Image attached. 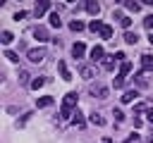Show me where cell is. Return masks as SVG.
I'll return each instance as SVG.
<instances>
[{
	"label": "cell",
	"instance_id": "d6986e66",
	"mask_svg": "<svg viewBox=\"0 0 153 143\" xmlns=\"http://www.w3.org/2000/svg\"><path fill=\"white\" fill-rule=\"evenodd\" d=\"M141 67H143V72L153 69V57L151 55H141Z\"/></svg>",
	"mask_w": 153,
	"mask_h": 143
},
{
	"label": "cell",
	"instance_id": "8fae6325",
	"mask_svg": "<svg viewBox=\"0 0 153 143\" xmlns=\"http://www.w3.org/2000/svg\"><path fill=\"white\" fill-rule=\"evenodd\" d=\"M84 7H86V12H88V14H93V17H96V14L100 12V5H98L96 0H88V2L84 5Z\"/></svg>",
	"mask_w": 153,
	"mask_h": 143
},
{
	"label": "cell",
	"instance_id": "f546056e",
	"mask_svg": "<svg viewBox=\"0 0 153 143\" xmlns=\"http://www.w3.org/2000/svg\"><path fill=\"white\" fill-rule=\"evenodd\" d=\"M143 26H146L148 31L153 29V14H148V17H143Z\"/></svg>",
	"mask_w": 153,
	"mask_h": 143
},
{
	"label": "cell",
	"instance_id": "83f0119b",
	"mask_svg": "<svg viewBox=\"0 0 153 143\" xmlns=\"http://www.w3.org/2000/svg\"><path fill=\"white\" fill-rule=\"evenodd\" d=\"M43 83H45V79H43V76H36V79L31 81V88H41Z\"/></svg>",
	"mask_w": 153,
	"mask_h": 143
},
{
	"label": "cell",
	"instance_id": "6da1fadb",
	"mask_svg": "<svg viewBox=\"0 0 153 143\" xmlns=\"http://www.w3.org/2000/svg\"><path fill=\"white\" fill-rule=\"evenodd\" d=\"M76 102H79V95H76L74 91H69V93L65 95V100H62L60 117H62V119H72V117H74V112H76Z\"/></svg>",
	"mask_w": 153,
	"mask_h": 143
},
{
	"label": "cell",
	"instance_id": "8d00e7d4",
	"mask_svg": "<svg viewBox=\"0 0 153 143\" xmlns=\"http://www.w3.org/2000/svg\"><path fill=\"white\" fill-rule=\"evenodd\" d=\"M148 41H151V43H153V31H151V33H148Z\"/></svg>",
	"mask_w": 153,
	"mask_h": 143
},
{
	"label": "cell",
	"instance_id": "9a60e30c",
	"mask_svg": "<svg viewBox=\"0 0 153 143\" xmlns=\"http://www.w3.org/2000/svg\"><path fill=\"white\" fill-rule=\"evenodd\" d=\"M134 81H136V86H146V83H148L146 72H143V69H141V72H136V74H134Z\"/></svg>",
	"mask_w": 153,
	"mask_h": 143
},
{
	"label": "cell",
	"instance_id": "3957f363",
	"mask_svg": "<svg viewBox=\"0 0 153 143\" xmlns=\"http://www.w3.org/2000/svg\"><path fill=\"white\" fill-rule=\"evenodd\" d=\"M88 91H91V95H93V98H100V100H103V98H108V86H103V83H98V81H96V83H91V88H88Z\"/></svg>",
	"mask_w": 153,
	"mask_h": 143
},
{
	"label": "cell",
	"instance_id": "2e32d148",
	"mask_svg": "<svg viewBox=\"0 0 153 143\" xmlns=\"http://www.w3.org/2000/svg\"><path fill=\"white\" fill-rule=\"evenodd\" d=\"M72 124H74V126H79V129H84V126H86V122H84V114H81L79 110L74 112V117H72Z\"/></svg>",
	"mask_w": 153,
	"mask_h": 143
},
{
	"label": "cell",
	"instance_id": "ffe728a7",
	"mask_svg": "<svg viewBox=\"0 0 153 143\" xmlns=\"http://www.w3.org/2000/svg\"><path fill=\"white\" fill-rule=\"evenodd\" d=\"M57 69H60V74H62V79H65V81H69V79H72V74H69V69H67V64H65L62 60L57 62Z\"/></svg>",
	"mask_w": 153,
	"mask_h": 143
},
{
	"label": "cell",
	"instance_id": "e0dca14e",
	"mask_svg": "<svg viewBox=\"0 0 153 143\" xmlns=\"http://www.w3.org/2000/svg\"><path fill=\"white\" fill-rule=\"evenodd\" d=\"M124 7H127L129 12H134V14H136V12L141 10V2H136V0H124Z\"/></svg>",
	"mask_w": 153,
	"mask_h": 143
},
{
	"label": "cell",
	"instance_id": "f1b7e54d",
	"mask_svg": "<svg viewBox=\"0 0 153 143\" xmlns=\"http://www.w3.org/2000/svg\"><path fill=\"white\" fill-rule=\"evenodd\" d=\"M120 24H122V26H124V31H129V26H131V19H129V17H127V14H124V17H122V19H120Z\"/></svg>",
	"mask_w": 153,
	"mask_h": 143
},
{
	"label": "cell",
	"instance_id": "e575fe53",
	"mask_svg": "<svg viewBox=\"0 0 153 143\" xmlns=\"http://www.w3.org/2000/svg\"><path fill=\"white\" fill-rule=\"evenodd\" d=\"M146 119L153 124V107H148V110H146Z\"/></svg>",
	"mask_w": 153,
	"mask_h": 143
},
{
	"label": "cell",
	"instance_id": "4dcf8cb0",
	"mask_svg": "<svg viewBox=\"0 0 153 143\" xmlns=\"http://www.w3.org/2000/svg\"><path fill=\"white\" fill-rule=\"evenodd\" d=\"M124 143H141V136H139V133H131V136H129Z\"/></svg>",
	"mask_w": 153,
	"mask_h": 143
},
{
	"label": "cell",
	"instance_id": "836d02e7",
	"mask_svg": "<svg viewBox=\"0 0 153 143\" xmlns=\"http://www.w3.org/2000/svg\"><path fill=\"white\" fill-rule=\"evenodd\" d=\"M122 83H124V76L117 74V79H115V88H122Z\"/></svg>",
	"mask_w": 153,
	"mask_h": 143
},
{
	"label": "cell",
	"instance_id": "30bf717a",
	"mask_svg": "<svg viewBox=\"0 0 153 143\" xmlns=\"http://www.w3.org/2000/svg\"><path fill=\"white\" fill-rule=\"evenodd\" d=\"M139 98V91L136 88H129V91H124V95H122V102H134Z\"/></svg>",
	"mask_w": 153,
	"mask_h": 143
},
{
	"label": "cell",
	"instance_id": "44dd1931",
	"mask_svg": "<svg viewBox=\"0 0 153 143\" xmlns=\"http://www.w3.org/2000/svg\"><path fill=\"white\" fill-rule=\"evenodd\" d=\"M50 105H53V98L50 95H43V98L36 100V107H50Z\"/></svg>",
	"mask_w": 153,
	"mask_h": 143
},
{
	"label": "cell",
	"instance_id": "d4e9b609",
	"mask_svg": "<svg viewBox=\"0 0 153 143\" xmlns=\"http://www.w3.org/2000/svg\"><path fill=\"white\" fill-rule=\"evenodd\" d=\"M129 72H131V62H127V60H124V62L120 64V76H127Z\"/></svg>",
	"mask_w": 153,
	"mask_h": 143
},
{
	"label": "cell",
	"instance_id": "ac0fdd59",
	"mask_svg": "<svg viewBox=\"0 0 153 143\" xmlns=\"http://www.w3.org/2000/svg\"><path fill=\"white\" fill-rule=\"evenodd\" d=\"M122 38H124V43H127V45H134V43L139 41V36H136L134 31H124V36H122Z\"/></svg>",
	"mask_w": 153,
	"mask_h": 143
},
{
	"label": "cell",
	"instance_id": "1f68e13d",
	"mask_svg": "<svg viewBox=\"0 0 153 143\" xmlns=\"http://www.w3.org/2000/svg\"><path fill=\"white\" fill-rule=\"evenodd\" d=\"M146 110H148V107H146L143 102H139V105L134 107V114H141V112H146Z\"/></svg>",
	"mask_w": 153,
	"mask_h": 143
},
{
	"label": "cell",
	"instance_id": "cb8c5ba5",
	"mask_svg": "<svg viewBox=\"0 0 153 143\" xmlns=\"http://www.w3.org/2000/svg\"><path fill=\"white\" fill-rule=\"evenodd\" d=\"M0 41H2V45H10V43L14 41V36H12L10 31H2V33H0Z\"/></svg>",
	"mask_w": 153,
	"mask_h": 143
},
{
	"label": "cell",
	"instance_id": "5b68a950",
	"mask_svg": "<svg viewBox=\"0 0 153 143\" xmlns=\"http://www.w3.org/2000/svg\"><path fill=\"white\" fill-rule=\"evenodd\" d=\"M79 74H81L86 81H91V79L96 76V69H93L91 64H81V67H79Z\"/></svg>",
	"mask_w": 153,
	"mask_h": 143
},
{
	"label": "cell",
	"instance_id": "603a6c76",
	"mask_svg": "<svg viewBox=\"0 0 153 143\" xmlns=\"http://www.w3.org/2000/svg\"><path fill=\"white\" fill-rule=\"evenodd\" d=\"M69 29L79 33V31H84V21H79V19H72V21H69Z\"/></svg>",
	"mask_w": 153,
	"mask_h": 143
},
{
	"label": "cell",
	"instance_id": "52a82bcc",
	"mask_svg": "<svg viewBox=\"0 0 153 143\" xmlns=\"http://www.w3.org/2000/svg\"><path fill=\"white\" fill-rule=\"evenodd\" d=\"M31 33H33V38H36V41H48V38H50V36H48V29H45V26H36V29H33Z\"/></svg>",
	"mask_w": 153,
	"mask_h": 143
},
{
	"label": "cell",
	"instance_id": "d590c367",
	"mask_svg": "<svg viewBox=\"0 0 153 143\" xmlns=\"http://www.w3.org/2000/svg\"><path fill=\"white\" fill-rule=\"evenodd\" d=\"M103 143H112V138H110V136H108V138H103Z\"/></svg>",
	"mask_w": 153,
	"mask_h": 143
},
{
	"label": "cell",
	"instance_id": "d6a6232c",
	"mask_svg": "<svg viewBox=\"0 0 153 143\" xmlns=\"http://www.w3.org/2000/svg\"><path fill=\"white\" fill-rule=\"evenodd\" d=\"M112 114H115L117 122H124V112H122V110H112Z\"/></svg>",
	"mask_w": 153,
	"mask_h": 143
},
{
	"label": "cell",
	"instance_id": "7a4b0ae2",
	"mask_svg": "<svg viewBox=\"0 0 153 143\" xmlns=\"http://www.w3.org/2000/svg\"><path fill=\"white\" fill-rule=\"evenodd\" d=\"M26 57H29V62L38 64V62H43V60H45V48H33V50H29V52H26Z\"/></svg>",
	"mask_w": 153,
	"mask_h": 143
},
{
	"label": "cell",
	"instance_id": "4fadbf2b",
	"mask_svg": "<svg viewBox=\"0 0 153 143\" xmlns=\"http://www.w3.org/2000/svg\"><path fill=\"white\" fill-rule=\"evenodd\" d=\"M115 62H117V57H115V55H105V60H103V67H105L108 72H112V69H115Z\"/></svg>",
	"mask_w": 153,
	"mask_h": 143
},
{
	"label": "cell",
	"instance_id": "7402d4cb",
	"mask_svg": "<svg viewBox=\"0 0 153 143\" xmlns=\"http://www.w3.org/2000/svg\"><path fill=\"white\" fill-rule=\"evenodd\" d=\"M48 19H50V26H55V29H60V26H62V19H60V14H57V12H53Z\"/></svg>",
	"mask_w": 153,
	"mask_h": 143
},
{
	"label": "cell",
	"instance_id": "5bb4252c",
	"mask_svg": "<svg viewBox=\"0 0 153 143\" xmlns=\"http://www.w3.org/2000/svg\"><path fill=\"white\" fill-rule=\"evenodd\" d=\"M31 81H33V79H31V74H29V72H24V69H19V83H22V86H31Z\"/></svg>",
	"mask_w": 153,
	"mask_h": 143
},
{
	"label": "cell",
	"instance_id": "4316f807",
	"mask_svg": "<svg viewBox=\"0 0 153 143\" xmlns=\"http://www.w3.org/2000/svg\"><path fill=\"white\" fill-rule=\"evenodd\" d=\"M5 57H7L10 62H14V64L19 62V55H17V52H12V50H5Z\"/></svg>",
	"mask_w": 153,
	"mask_h": 143
},
{
	"label": "cell",
	"instance_id": "484cf974",
	"mask_svg": "<svg viewBox=\"0 0 153 143\" xmlns=\"http://www.w3.org/2000/svg\"><path fill=\"white\" fill-rule=\"evenodd\" d=\"M100 38L110 41V38H112V26H108V24H105V26H103V31H100Z\"/></svg>",
	"mask_w": 153,
	"mask_h": 143
},
{
	"label": "cell",
	"instance_id": "8992f818",
	"mask_svg": "<svg viewBox=\"0 0 153 143\" xmlns=\"http://www.w3.org/2000/svg\"><path fill=\"white\" fill-rule=\"evenodd\" d=\"M48 7H50V2H48V0H41V2H36L33 14H36V17H43V14L48 12Z\"/></svg>",
	"mask_w": 153,
	"mask_h": 143
},
{
	"label": "cell",
	"instance_id": "277c9868",
	"mask_svg": "<svg viewBox=\"0 0 153 143\" xmlns=\"http://www.w3.org/2000/svg\"><path fill=\"white\" fill-rule=\"evenodd\" d=\"M100 60H105V50L100 45H93L91 48V62H100Z\"/></svg>",
	"mask_w": 153,
	"mask_h": 143
},
{
	"label": "cell",
	"instance_id": "7c38bea8",
	"mask_svg": "<svg viewBox=\"0 0 153 143\" xmlns=\"http://www.w3.org/2000/svg\"><path fill=\"white\" fill-rule=\"evenodd\" d=\"M103 26H105V24H103L100 19H91V21H88V31H93V33H96V31L100 33V31H103Z\"/></svg>",
	"mask_w": 153,
	"mask_h": 143
},
{
	"label": "cell",
	"instance_id": "ba28073f",
	"mask_svg": "<svg viewBox=\"0 0 153 143\" xmlns=\"http://www.w3.org/2000/svg\"><path fill=\"white\" fill-rule=\"evenodd\" d=\"M72 55H74L76 60H81V57L86 55V45H84V43H74V45H72Z\"/></svg>",
	"mask_w": 153,
	"mask_h": 143
},
{
	"label": "cell",
	"instance_id": "9c48e42d",
	"mask_svg": "<svg viewBox=\"0 0 153 143\" xmlns=\"http://www.w3.org/2000/svg\"><path fill=\"white\" fill-rule=\"evenodd\" d=\"M88 122H91L93 126H103V124H105V117H103L100 112H91V114H88Z\"/></svg>",
	"mask_w": 153,
	"mask_h": 143
}]
</instances>
